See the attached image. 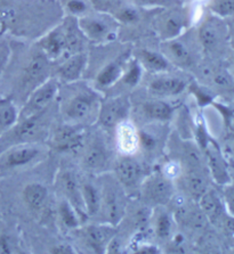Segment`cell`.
Returning <instances> with one entry per match:
<instances>
[{
    "label": "cell",
    "mask_w": 234,
    "mask_h": 254,
    "mask_svg": "<svg viewBox=\"0 0 234 254\" xmlns=\"http://www.w3.org/2000/svg\"><path fill=\"white\" fill-rule=\"evenodd\" d=\"M163 55L179 66H187L192 63V55L189 48L182 41L176 39L166 40L163 42Z\"/></svg>",
    "instance_id": "cell-21"
},
{
    "label": "cell",
    "mask_w": 234,
    "mask_h": 254,
    "mask_svg": "<svg viewBox=\"0 0 234 254\" xmlns=\"http://www.w3.org/2000/svg\"><path fill=\"white\" fill-rule=\"evenodd\" d=\"M117 146L125 155H133L140 148L139 131L127 120L116 127Z\"/></svg>",
    "instance_id": "cell-14"
},
{
    "label": "cell",
    "mask_w": 234,
    "mask_h": 254,
    "mask_svg": "<svg viewBox=\"0 0 234 254\" xmlns=\"http://www.w3.org/2000/svg\"><path fill=\"white\" fill-rule=\"evenodd\" d=\"M203 149H205L207 167L214 182L221 186H226L231 183L232 179L229 172L228 163L216 142L207 141L203 146Z\"/></svg>",
    "instance_id": "cell-7"
},
{
    "label": "cell",
    "mask_w": 234,
    "mask_h": 254,
    "mask_svg": "<svg viewBox=\"0 0 234 254\" xmlns=\"http://www.w3.org/2000/svg\"><path fill=\"white\" fill-rule=\"evenodd\" d=\"M223 219V224H224V228L226 229V232H229L230 234L234 235V217L231 214L226 215V217L222 218Z\"/></svg>",
    "instance_id": "cell-39"
},
{
    "label": "cell",
    "mask_w": 234,
    "mask_h": 254,
    "mask_svg": "<svg viewBox=\"0 0 234 254\" xmlns=\"http://www.w3.org/2000/svg\"><path fill=\"white\" fill-rule=\"evenodd\" d=\"M53 253H74V250H72L70 246L68 245H60V246H55L52 250Z\"/></svg>",
    "instance_id": "cell-41"
},
{
    "label": "cell",
    "mask_w": 234,
    "mask_h": 254,
    "mask_svg": "<svg viewBox=\"0 0 234 254\" xmlns=\"http://www.w3.org/2000/svg\"><path fill=\"white\" fill-rule=\"evenodd\" d=\"M129 111L128 102L124 98H114L101 104L98 120L105 128H116L119 123L126 121Z\"/></svg>",
    "instance_id": "cell-12"
},
{
    "label": "cell",
    "mask_w": 234,
    "mask_h": 254,
    "mask_svg": "<svg viewBox=\"0 0 234 254\" xmlns=\"http://www.w3.org/2000/svg\"><path fill=\"white\" fill-rule=\"evenodd\" d=\"M47 59H46L45 55H37L36 57H33L32 61L30 62L28 68H26V76L30 80H38L41 78L43 73H46L47 71Z\"/></svg>",
    "instance_id": "cell-31"
},
{
    "label": "cell",
    "mask_w": 234,
    "mask_h": 254,
    "mask_svg": "<svg viewBox=\"0 0 234 254\" xmlns=\"http://www.w3.org/2000/svg\"><path fill=\"white\" fill-rule=\"evenodd\" d=\"M143 113L155 121H168L172 115V107L162 101L148 102L143 105Z\"/></svg>",
    "instance_id": "cell-28"
},
{
    "label": "cell",
    "mask_w": 234,
    "mask_h": 254,
    "mask_svg": "<svg viewBox=\"0 0 234 254\" xmlns=\"http://www.w3.org/2000/svg\"><path fill=\"white\" fill-rule=\"evenodd\" d=\"M79 30L82 36L95 42H102L114 39L116 36V26L113 20H109L107 16L99 15H82L78 22Z\"/></svg>",
    "instance_id": "cell-3"
},
{
    "label": "cell",
    "mask_w": 234,
    "mask_h": 254,
    "mask_svg": "<svg viewBox=\"0 0 234 254\" xmlns=\"http://www.w3.org/2000/svg\"><path fill=\"white\" fill-rule=\"evenodd\" d=\"M210 9L218 17H230L234 15V0H213Z\"/></svg>",
    "instance_id": "cell-35"
},
{
    "label": "cell",
    "mask_w": 234,
    "mask_h": 254,
    "mask_svg": "<svg viewBox=\"0 0 234 254\" xmlns=\"http://www.w3.org/2000/svg\"><path fill=\"white\" fill-rule=\"evenodd\" d=\"M90 2L99 13L109 14L111 16L116 13L118 8L126 3L125 0H90Z\"/></svg>",
    "instance_id": "cell-36"
},
{
    "label": "cell",
    "mask_w": 234,
    "mask_h": 254,
    "mask_svg": "<svg viewBox=\"0 0 234 254\" xmlns=\"http://www.w3.org/2000/svg\"><path fill=\"white\" fill-rule=\"evenodd\" d=\"M132 1H134V2H135V1H137V0H132Z\"/></svg>",
    "instance_id": "cell-45"
},
{
    "label": "cell",
    "mask_w": 234,
    "mask_h": 254,
    "mask_svg": "<svg viewBox=\"0 0 234 254\" xmlns=\"http://www.w3.org/2000/svg\"><path fill=\"white\" fill-rule=\"evenodd\" d=\"M124 82L129 87H135L140 82L142 76V65L137 60L130 62L127 70L124 72Z\"/></svg>",
    "instance_id": "cell-34"
},
{
    "label": "cell",
    "mask_w": 234,
    "mask_h": 254,
    "mask_svg": "<svg viewBox=\"0 0 234 254\" xmlns=\"http://www.w3.org/2000/svg\"><path fill=\"white\" fill-rule=\"evenodd\" d=\"M184 80L175 76H159L149 84V90L156 96H177L185 89Z\"/></svg>",
    "instance_id": "cell-19"
},
{
    "label": "cell",
    "mask_w": 234,
    "mask_h": 254,
    "mask_svg": "<svg viewBox=\"0 0 234 254\" xmlns=\"http://www.w3.org/2000/svg\"><path fill=\"white\" fill-rule=\"evenodd\" d=\"M60 214L63 224L69 228H76L79 226L78 213L68 201H63L60 205Z\"/></svg>",
    "instance_id": "cell-33"
},
{
    "label": "cell",
    "mask_w": 234,
    "mask_h": 254,
    "mask_svg": "<svg viewBox=\"0 0 234 254\" xmlns=\"http://www.w3.org/2000/svg\"><path fill=\"white\" fill-rule=\"evenodd\" d=\"M41 47L44 49L45 55L49 59H60L67 52L65 44V32L62 29H56L41 40Z\"/></svg>",
    "instance_id": "cell-22"
},
{
    "label": "cell",
    "mask_w": 234,
    "mask_h": 254,
    "mask_svg": "<svg viewBox=\"0 0 234 254\" xmlns=\"http://www.w3.org/2000/svg\"><path fill=\"white\" fill-rule=\"evenodd\" d=\"M83 131L80 127L65 125L54 133L53 146L60 152H77L83 145Z\"/></svg>",
    "instance_id": "cell-9"
},
{
    "label": "cell",
    "mask_w": 234,
    "mask_h": 254,
    "mask_svg": "<svg viewBox=\"0 0 234 254\" xmlns=\"http://www.w3.org/2000/svg\"><path fill=\"white\" fill-rule=\"evenodd\" d=\"M231 21L228 24V36H229V44L234 49V15L230 16Z\"/></svg>",
    "instance_id": "cell-40"
},
{
    "label": "cell",
    "mask_w": 234,
    "mask_h": 254,
    "mask_svg": "<svg viewBox=\"0 0 234 254\" xmlns=\"http://www.w3.org/2000/svg\"><path fill=\"white\" fill-rule=\"evenodd\" d=\"M81 196L86 214L89 217L101 212V191L95 185L85 183L81 185Z\"/></svg>",
    "instance_id": "cell-24"
},
{
    "label": "cell",
    "mask_w": 234,
    "mask_h": 254,
    "mask_svg": "<svg viewBox=\"0 0 234 254\" xmlns=\"http://www.w3.org/2000/svg\"><path fill=\"white\" fill-rule=\"evenodd\" d=\"M112 236L113 230L107 226L90 225L83 230L86 245L97 253L104 252V249L107 248Z\"/></svg>",
    "instance_id": "cell-16"
},
{
    "label": "cell",
    "mask_w": 234,
    "mask_h": 254,
    "mask_svg": "<svg viewBox=\"0 0 234 254\" xmlns=\"http://www.w3.org/2000/svg\"><path fill=\"white\" fill-rule=\"evenodd\" d=\"M87 64V56L81 52L65 59L59 68L61 79L68 82L77 81L82 75Z\"/></svg>",
    "instance_id": "cell-18"
},
{
    "label": "cell",
    "mask_w": 234,
    "mask_h": 254,
    "mask_svg": "<svg viewBox=\"0 0 234 254\" xmlns=\"http://www.w3.org/2000/svg\"><path fill=\"white\" fill-rule=\"evenodd\" d=\"M68 8L75 15H83L87 9V5L82 0H70L68 3Z\"/></svg>",
    "instance_id": "cell-38"
},
{
    "label": "cell",
    "mask_w": 234,
    "mask_h": 254,
    "mask_svg": "<svg viewBox=\"0 0 234 254\" xmlns=\"http://www.w3.org/2000/svg\"><path fill=\"white\" fill-rule=\"evenodd\" d=\"M140 188L144 201L156 206H161L169 202L174 193L171 179L163 173H153L144 178Z\"/></svg>",
    "instance_id": "cell-2"
},
{
    "label": "cell",
    "mask_w": 234,
    "mask_h": 254,
    "mask_svg": "<svg viewBox=\"0 0 234 254\" xmlns=\"http://www.w3.org/2000/svg\"><path fill=\"white\" fill-rule=\"evenodd\" d=\"M199 201V209L205 214L207 220L212 222H217L222 220V218L225 215L226 209L224 199L218 195L216 191L212 188H208L203 193Z\"/></svg>",
    "instance_id": "cell-13"
},
{
    "label": "cell",
    "mask_w": 234,
    "mask_h": 254,
    "mask_svg": "<svg viewBox=\"0 0 234 254\" xmlns=\"http://www.w3.org/2000/svg\"><path fill=\"white\" fill-rule=\"evenodd\" d=\"M137 253L153 254V253H159V251H158V250H156V246H152V245H144V246H142L140 251H137Z\"/></svg>",
    "instance_id": "cell-42"
},
{
    "label": "cell",
    "mask_w": 234,
    "mask_h": 254,
    "mask_svg": "<svg viewBox=\"0 0 234 254\" xmlns=\"http://www.w3.org/2000/svg\"><path fill=\"white\" fill-rule=\"evenodd\" d=\"M137 1L145 3V5H156V3L160 2L161 0H137Z\"/></svg>",
    "instance_id": "cell-43"
},
{
    "label": "cell",
    "mask_w": 234,
    "mask_h": 254,
    "mask_svg": "<svg viewBox=\"0 0 234 254\" xmlns=\"http://www.w3.org/2000/svg\"><path fill=\"white\" fill-rule=\"evenodd\" d=\"M96 110H97V99L95 98V96L81 92L68 102L65 106V115L75 122L86 121L93 117Z\"/></svg>",
    "instance_id": "cell-8"
},
{
    "label": "cell",
    "mask_w": 234,
    "mask_h": 254,
    "mask_svg": "<svg viewBox=\"0 0 234 254\" xmlns=\"http://www.w3.org/2000/svg\"><path fill=\"white\" fill-rule=\"evenodd\" d=\"M57 94H59V83L56 80H46L31 92L23 114L25 117H29V115L43 113L49 104L56 98Z\"/></svg>",
    "instance_id": "cell-6"
},
{
    "label": "cell",
    "mask_w": 234,
    "mask_h": 254,
    "mask_svg": "<svg viewBox=\"0 0 234 254\" xmlns=\"http://www.w3.org/2000/svg\"><path fill=\"white\" fill-rule=\"evenodd\" d=\"M124 188L116 179L111 177L102 182L101 211L104 214L106 222L110 226H116L122 220L126 211V201L124 198Z\"/></svg>",
    "instance_id": "cell-1"
},
{
    "label": "cell",
    "mask_w": 234,
    "mask_h": 254,
    "mask_svg": "<svg viewBox=\"0 0 234 254\" xmlns=\"http://www.w3.org/2000/svg\"><path fill=\"white\" fill-rule=\"evenodd\" d=\"M125 68L121 61H114L107 64L103 70L98 73L96 82L99 87H111L116 83L119 79L124 75Z\"/></svg>",
    "instance_id": "cell-26"
},
{
    "label": "cell",
    "mask_w": 234,
    "mask_h": 254,
    "mask_svg": "<svg viewBox=\"0 0 234 254\" xmlns=\"http://www.w3.org/2000/svg\"><path fill=\"white\" fill-rule=\"evenodd\" d=\"M20 113L10 99H0V131H6L16 125Z\"/></svg>",
    "instance_id": "cell-27"
},
{
    "label": "cell",
    "mask_w": 234,
    "mask_h": 254,
    "mask_svg": "<svg viewBox=\"0 0 234 254\" xmlns=\"http://www.w3.org/2000/svg\"><path fill=\"white\" fill-rule=\"evenodd\" d=\"M40 115L41 113L29 115L23 119V121L18 125L16 134L21 139H26V138L36 136L37 132L39 131L40 125Z\"/></svg>",
    "instance_id": "cell-29"
},
{
    "label": "cell",
    "mask_w": 234,
    "mask_h": 254,
    "mask_svg": "<svg viewBox=\"0 0 234 254\" xmlns=\"http://www.w3.org/2000/svg\"><path fill=\"white\" fill-rule=\"evenodd\" d=\"M23 196H24V201L30 209L37 211L45 205L46 201H47L48 191L44 185L32 183L26 185L24 190H23Z\"/></svg>",
    "instance_id": "cell-25"
},
{
    "label": "cell",
    "mask_w": 234,
    "mask_h": 254,
    "mask_svg": "<svg viewBox=\"0 0 234 254\" xmlns=\"http://www.w3.org/2000/svg\"><path fill=\"white\" fill-rule=\"evenodd\" d=\"M199 40L206 52L220 51L224 42L229 41L228 24L222 21V17L207 18L199 29Z\"/></svg>",
    "instance_id": "cell-4"
},
{
    "label": "cell",
    "mask_w": 234,
    "mask_h": 254,
    "mask_svg": "<svg viewBox=\"0 0 234 254\" xmlns=\"http://www.w3.org/2000/svg\"><path fill=\"white\" fill-rule=\"evenodd\" d=\"M0 236H1V224H0Z\"/></svg>",
    "instance_id": "cell-44"
},
{
    "label": "cell",
    "mask_w": 234,
    "mask_h": 254,
    "mask_svg": "<svg viewBox=\"0 0 234 254\" xmlns=\"http://www.w3.org/2000/svg\"><path fill=\"white\" fill-rule=\"evenodd\" d=\"M112 16L116 21L125 23V24H134L140 20V14L137 9L127 3H124L120 8H118Z\"/></svg>",
    "instance_id": "cell-32"
},
{
    "label": "cell",
    "mask_w": 234,
    "mask_h": 254,
    "mask_svg": "<svg viewBox=\"0 0 234 254\" xmlns=\"http://www.w3.org/2000/svg\"><path fill=\"white\" fill-rule=\"evenodd\" d=\"M223 199L225 204V209L228 211V213L234 217V183H232V180L231 183L225 186Z\"/></svg>",
    "instance_id": "cell-37"
},
{
    "label": "cell",
    "mask_w": 234,
    "mask_h": 254,
    "mask_svg": "<svg viewBox=\"0 0 234 254\" xmlns=\"http://www.w3.org/2000/svg\"><path fill=\"white\" fill-rule=\"evenodd\" d=\"M61 190L67 197V201L75 207L76 211L81 215L86 214L85 207H83L82 196H81V186H79L75 173L70 171H65L62 173L60 179Z\"/></svg>",
    "instance_id": "cell-15"
},
{
    "label": "cell",
    "mask_w": 234,
    "mask_h": 254,
    "mask_svg": "<svg viewBox=\"0 0 234 254\" xmlns=\"http://www.w3.org/2000/svg\"><path fill=\"white\" fill-rule=\"evenodd\" d=\"M187 24V17L182 10H169L161 15L156 22L161 38L166 40H171L178 38L184 32Z\"/></svg>",
    "instance_id": "cell-11"
},
{
    "label": "cell",
    "mask_w": 234,
    "mask_h": 254,
    "mask_svg": "<svg viewBox=\"0 0 234 254\" xmlns=\"http://www.w3.org/2000/svg\"><path fill=\"white\" fill-rule=\"evenodd\" d=\"M109 161V153H107L106 146L102 140H95L90 144L89 147L86 149L83 163L88 170L99 171L106 165Z\"/></svg>",
    "instance_id": "cell-20"
},
{
    "label": "cell",
    "mask_w": 234,
    "mask_h": 254,
    "mask_svg": "<svg viewBox=\"0 0 234 254\" xmlns=\"http://www.w3.org/2000/svg\"><path fill=\"white\" fill-rule=\"evenodd\" d=\"M172 221L170 214L167 211L161 210L155 217V229L156 236L161 240H166L170 236Z\"/></svg>",
    "instance_id": "cell-30"
},
{
    "label": "cell",
    "mask_w": 234,
    "mask_h": 254,
    "mask_svg": "<svg viewBox=\"0 0 234 254\" xmlns=\"http://www.w3.org/2000/svg\"><path fill=\"white\" fill-rule=\"evenodd\" d=\"M184 190L192 198L198 199L209 188L208 178L202 169H189L183 177Z\"/></svg>",
    "instance_id": "cell-17"
},
{
    "label": "cell",
    "mask_w": 234,
    "mask_h": 254,
    "mask_svg": "<svg viewBox=\"0 0 234 254\" xmlns=\"http://www.w3.org/2000/svg\"><path fill=\"white\" fill-rule=\"evenodd\" d=\"M137 61L145 70L152 73L166 72L169 68V61L164 57L163 54L142 49L137 52Z\"/></svg>",
    "instance_id": "cell-23"
},
{
    "label": "cell",
    "mask_w": 234,
    "mask_h": 254,
    "mask_svg": "<svg viewBox=\"0 0 234 254\" xmlns=\"http://www.w3.org/2000/svg\"><path fill=\"white\" fill-rule=\"evenodd\" d=\"M116 178L125 190L141 187L143 182V167L132 155H125L116 163Z\"/></svg>",
    "instance_id": "cell-5"
},
{
    "label": "cell",
    "mask_w": 234,
    "mask_h": 254,
    "mask_svg": "<svg viewBox=\"0 0 234 254\" xmlns=\"http://www.w3.org/2000/svg\"><path fill=\"white\" fill-rule=\"evenodd\" d=\"M38 146L23 144L8 149L0 157V169H13L30 164L40 155Z\"/></svg>",
    "instance_id": "cell-10"
}]
</instances>
